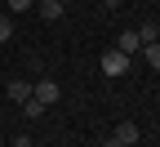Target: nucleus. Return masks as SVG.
<instances>
[{"label": "nucleus", "mask_w": 160, "mask_h": 147, "mask_svg": "<svg viewBox=\"0 0 160 147\" xmlns=\"http://www.w3.org/2000/svg\"><path fill=\"white\" fill-rule=\"evenodd\" d=\"M129 67H133V58H129V54H120V49H107L102 58H98V71L111 76V80H116V76H125Z\"/></svg>", "instance_id": "1"}, {"label": "nucleus", "mask_w": 160, "mask_h": 147, "mask_svg": "<svg viewBox=\"0 0 160 147\" xmlns=\"http://www.w3.org/2000/svg\"><path fill=\"white\" fill-rule=\"evenodd\" d=\"M58 94H62V89H58L53 80H40V85H31V98H36V102H45V107H53Z\"/></svg>", "instance_id": "2"}, {"label": "nucleus", "mask_w": 160, "mask_h": 147, "mask_svg": "<svg viewBox=\"0 0 160 147\" xmlns=\"http://www.w3.org/2000/svg\"><path fill=\"white\" fill-rule=\"evenodd\" d=\"M116 49H120V54H129V58H133V54H142V36H138V31H120Z\"/></svg>", "instance_id": "3"}, {"label": "nucleus", "mask_w": 160, "mask_h": 147, "mask_svg": "<svg viewBox=\"0 0 160 147\" xmlns=\"http://www.w3.org/2000/svg\"><path fill=\"white\" fill-rule=\"evenodd\" d=\"M9 98L18 102V107H22V102L31 98V85H27V80H9Z\"/></svg>", "instance_id": "4"}, {"label": "nucleus", "mask_w": 160, "mask_h": 147, "mask_svg": "<svg viewBox=\"0 0 160 147\" xmlns=\"http://www.w3.org/2000/svg\"><path fill=\"white\" fill-rule=\"evenodd\" d=\"M40 18H45V23L62 18V0H40Z\"/></svg>", "instance_id": "5"}, {"label": "nucleus", "mask_w": 160, "mask_h": 147, "mask_svg": "<svg viewBox=\"0 0 160 147\" xmlns=\"http://www.w3.org/2000/svg\"><path fill=\"white\" fill-rule=\"evenodd\" d=\"M116 138H120V143H138V125H133V120H120V125H116Z\"/></svg>", "instance_id": "6"}, {"label": "nucleus", "mask_w": 160, "mask_h": 147, "mask_svg": "<svg viewBox=\"0 0 160 147\" xmlns=\"http://www.w3.org/2000/svg\"><path fill=\"white\" fill-rule=\"evenodd\" d=\"M142 58H147V67H151V71H160V40L142 45Z\"/></svg>", "instance_id": "7"}, {"label": "nucleus", "mask_w": 160, "mask_h": 147, "mask_svg": "<svg viewBox=\"0 0 160 147\" xmlns=\"http://www.w3.org/2000/svg\"><path fill=\"white\" fill-rule=\"evenodd\" d=\"M5 40H13V23H9V13H0V45Z\"/></svg>", "instance_id": "8"}, {"label": "nucleus", "mask_w": 160, "mask_h": 147, "mask_svg": "<svg viewBox=\"0 0 160 147\" xmlns=\"http://www.w3.org/2000/svg\"><path fill=\"white\" fill-rule=\"evenodd\" d=\"M5 5H9V13H27V9H31V0H5Z\"/></svg>", "instance_id": "9"}, {"label": "nucleus", "mask_w": 160, "mask_h": 147, "mask_svg": "<svg viewBox=\"0 0 160 147\" xmlns=\"http://www.w3.org/2000/svg\"><path fill=\"white\" fill-rule=\"evenodd\" d=\"M22 112H27V116H40V112H45V102H36V98H27V102H22Z\"/></svg>", "instance_id": "10"}, {"label": "nucleus", "mask_w": 160, "mask_h": 147, "mask_svg": "<svg viewBox=\"0 0 160 147\" xmlns=\"http://www.w3.org/2000/svg\"><path fill=\"white\" fill-rule=\"evenodd\" d=\"M138 36H142V45H151V40H156V23H147V27H138Z\"/></svg>", "instance_id": "11"}, {"label": "nucleus", "mask_w": 160, "mask_h": 147, "mask_svg": "<svg viewBox=\"0 0 160 147\" xmlns=\"http://www.w3.org/2000/svg\"><path fill=\"white\" fill-rule=\"evenodd\" d=\"M102 147H138V143H120V138H111V143H102Z\"/></svg>", "instance_id": "12"}, {"label": "nucleus", "mask_w": 160, "mask_h": 147, "mask_svg": "<svg viewBox=\"0 0 160 147\" xmlns=\"http://www.w3.org/2000/svg\"><path fill=\"white\" fill-rule=\"evenodd\" d=\"M9 147H31V138H13V143H9Z\"/></svg>", "instance_id": "13"}, {"label": "nucleus", "mask_w": 160, "mask_h": 147, "mask_svg": "<svg viewBox=\"0 0 160 147\" xmlns=\"http://www.w3.org/2000/svg\"><path fill=\"white\" fill-rule=\"evenodd\" d=\"M102 5H107V9H116V5H120V0H102Z\"/></svg>", "instance_id": "14"}, {"label": "nucleus", "mask_w": 160, "mask_h": 147, "mask_svg": "<svg viewBox=\"0 0 160 147\" xmlns=\"http://www.w3.org/2000/svg\"><path fill=\"white\" fill-rule=\"evenodd\" d=\"M156 40H160V23H156Z\"/></svg>", "instance_id": "15"}, {"label": "nucleus", "mask_w": 160, "mask_h": 147, "mask_svg": "<svg viewBox=\"0 0 160 147\" xmlns=\"http://www.w3.org/2000/svg\"><path fill=\"white\" fill-rule=\"evenodd\" d=\"M62 5H67V0H62Z\"/></svg>", "instance_id": "16"}]
</instances>
